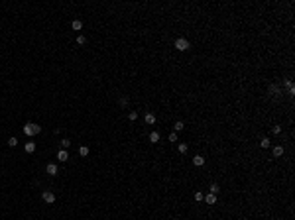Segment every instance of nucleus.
<instances>
[{
	"instance_id": "obj_25",
	"label": "nucleus",
	"mask_w": 295,
	"mask_h": 220,
	"mask_svg": "<svg viewBox=\"0 0 295 220\" xmlns=\"http://www.w3.org/2000/svg\"><path fill=\"white\" fill-rule=\"evenodd\" d=\"M167 140H169V142H177V132H171Z\"/></svg>"
},
{
	"instance_id": "obj_1",
	"label": "nucleus",
	"mask_w": 295,
	"mask_h": 220,
	"mask_svg": "<svg viewBox=\"0 0 295 220\" xmlns=\"http://www.w3.org/2000/svg\"><path fill=\"white\" fill-rule=\"evenodd\" d=\"M39 132H41V126H38V124H33V122H28V124H24V134H26L28 138H33V136H38Z\"/></svg>"
},
{
	"instance_id": "obj_18",
	"label": "nucleus",
	"mask_w": 295,
	"mask_h": 220,
	"mask_svg": "<svg viewBox=\"0 0 295 220\" xmlns=\"http://www.w3.org/2000/svg\"><path fill=\"white\" fill-rule=\"evenodd\" d=\"M8 145H10V148H16V145H18V138H16V136L8 138Z\"/></svg>"
},
{
	"instance_id": "obj_7",
	"label": "nucleus",
	"mask_w": 295,
	"mask_h": 220,
	"mask_svg": "<svg viewBox=\"0 0 295 220\" xmlns=\"http://www.w3.org/2000/svg\"><path fill=\"white\" fill-rule=\"evenodd\" d=\"M144 122L148 124V126H151V124H156V116H154L151 112H148V114L144 116Z\"/></svg>"
},
{
	"instance_id": "obj_20",
	"label": "nucleus",
	"mask_w": 295,
	"mask_h": 220,
	"mask_svg": "<svg viewBox=\"0 0 295 220\" xmlns=\"http://www.w3.org/2000/svg\"><path fill=\"white\" fill-rule=\"evenodd\" d=\"M128 102H130V98H128V97H120V98H118V104H120V106H128Z\"/></svg>"
},
{
	"instance_id": "obj_6",
	"label": "nucleus",
	"mask_w": 295,
	"mask_h": 220,
	"mask_svg": "<svg viewBox=\"0 0 295 220\" xmlns=\"http://www.w3.org/2000/svg\"><path fill=\"white\" fill-rule=\"evenodd\" d=\"M193 165H195V167H203L205 165V157L203 155H195L193 157Z\"/></svg>"
},
{
	"instance_id": "obj_2",
	"label": "nucleus",
	"mask_w": 295,
	"mask_h": 220,
	"mask_svg": "<svg viewBox=\"0 0 295 220\" xmlns=\"http://www.w3.org/2000/svg\"><path fill=\"white\" fill-rule=\"evenodd\" d=\"M173 47H175L177 51H187V49L191 47V43H189L187 38H177L175 41H173Z\"/></svg>"
},
{
	"instance_id": "obj_13",
	"label": "nucleus",
	"mask_w": 295,
	"mask_h": 220,
	"mask_svg": "<svg viewBox=\"0 0 295 220\" xmlns=\"http://www.w3.org/2000/svg\"><path fill=\"white\" fill-rule=\"evenodd\" d=\"M159 138H161V136H159V132H151V134H150V142L151 143H157V142H159Z\"/></svg>"
},
{
	"instance_id": "obj_10",
	"label": "nucleus",
	"mask_w": 295,
	"mask_h": 220,
	"mask_svg": "<svg viewBox=\"0 0 295 220\" xmlns=\"http://www.w3.org/2000/svg\"><path fill=\"white\" fill-rule=\"evenodd\" d=\"M203 201L205 202H207V204H215V202H216V194H205V199H203Z\"/></svg>"
},
{
	"instance_id": "obj_14",
	"label": "nucleus",
	"mask_w": 295,
	"mask_h": 220,
	"mask_svg": "<svg viewBox=\"0 0 295 220\" xmlns=\"http://www.w3.org/2000/svg\"><path fill=\"white\" fill-rule=\"evenodd\" d=\"M75 41H77V45H85V43H87V38L83 35V33H77V39H75Z\"/></svg>"
},
{
	"instance_id": "obj_24",
	"label": "nucleus",
	"mask_w": 295,
	"mask_h": 220,
	"mask_svg": "<svg viewBox=\"0 0 295 220\" xmlns=\"http://www.w3.org/2000/svg\"><path fill=\"white\" fill-rule=\"evenodd\" d=\"M69 145H71V140H67V138H63V140H61V149H67Z\"/></svg>"
},
{
	"instance_id": "obj_4",
	"label": "nucleus",
	"mask_w": 295,
	"mask_h": 220,
	"mask_svg": "<svg viewBox=\"0 0 295 220\" xmlns=\"http://www.w3.org/2000/svg\"><path fill=\"white\" fill-rule=\"evenodd\" d=\"M45 173L51 175V177H55V175L59 173V167L55 165V163H47V165H45Z\"/></svg>"
},
{
	"instance_id": "obj_12",
	"label": "nucleus",
	"mask_w": 295,
	"mask_h": 220,
	"mask_svg": "<svg viewBox=\"0 0 295 220\" xmlns=\"http://www.w3.org/2000/svg\"><path fill=\"white\" fill-rule=\"evenodd\" d=\"M209 189H210V194H218L220 193V185H218V183H213Z\"/></svg>"
},
{
	"instance_id": "obj_3",
	"label": "nucleus",
	"mask_w": 295,
	"mask_h": 220,
	"mask_svg": "<svg viewBox=\"0 0 295 220\" xmlns=\"http://www.w3.org/2000/svg\"><path fill=\"white\" fill-rule=\"evenodd\" d=\"M41 199H43V202H47V204H53V202H55V194H53L51 191H43V193H41Z\"/></svg>"
},
{
	"instance_id": "obj_21",
	"label": "nucleus",
	"mask_w": 295,
	"mask_h": 220,
	"mask_svg": "<svg viewBox=\"0 0 295 220\" xmlns=\"http://www.w3.org/2000/svg\"><path fill=\"white\" fill-rule=\"evenodd\" d=\"M193 199H195L197 202H201V201H203V199H205V193H201V191H197V193L193 194Z\"/></svg>"
},
{
	"instance_id": "obj_19",
	"label": "nucleus",
	"mask_w": 295,
	"mask_h": 220,
	"mask_svg": "<svg viewBox=\"0 0 295 220\" xmlns=\"http://www.w3.org/2000/svg\"><path fill=\"white\" fill-rule=\"evenodd\" d=\"M79 155L87 157V155H89V148H87V145H81V148H79Z\"/></svg>"
},
{
	"instance_id": "obj_5",
	"label": "nucleus",
	"mask_w": 295,
	"mask_h": 220,
	"mask_svg": "<svg viewBox=\"0 0 295 220\" xmlns=\"http://www.w3.org/2000/svg\"><path fill=\"white\" fill-rule=\"evenodd\" d=\"M67 159H69V151H67V149H59V151H57V161L65 163Z\"/></svg>"
},
{
	"instance_id": "obj_16",
	"label": "nucleus",
	"mask_w": 295,
	"mask_h": 220,
	"mask_svg": "<svg viewBox=\"0 0 295 220\" xmlns=\"http://www.w3.org/2000/svg\"><path fill=\"white\" fill-rule=\"evenodd\" d=\"M173 128H175V132H181V130H185V122H181V120H177V122L173 124Z\"/></svg>"
},
{
	"instance_id": "obj_26",
	"label": "nucleus",
	"mask_w": 295,
	"mask_h": 220,
	"mask_svg": "<svg viewBox=\"0 0 295 220\" xmlns=\"http://www.w3.org/2000/svg\"><path fill=\"white\" fill-rule=\"evenodd\" d=\"M272 132H274V134H281V126H274Z\"/></svg>"
},
{
	"instance_id": "obj_22",
	"label": "nucleus",
	"mask_w": 295,
	"mask_h": 220,
	"mask_svg": "<svg viewBox=\"0 0 295 220\" xmlns=\"http://www.w3.org/2000/svg\"><path fill=\"white\" fill-rule=\"evenodd\" d=\"M128 120H130V122L138 120V112H136V110H130V112H128Z\"/></svg>"
},
{
	"instance_id": "obj_23",
	"label": "nucleus",
	"mask_w": 295,
	"mask_h": 220,
	"mask_svg": "<svg viewBox=\"0 0 295 220\" xmlns=\"http://www.w3.org/2000/svg\"><path fill=\"white\" fill-rule=\"evenodd\" d=\"M260 148H264V149L269 148V140L268 138H262V140H260Z\"/></svg>"
},
{
	"instance_id": "obj_15",
	"label": "nucleus",
	"mask_w": 295,
	"mask_h": 220,
	"mask_svg": "<svg viewBox=\"0 0 295 220\" xmlns=\"http://www.w3.org/2000/svg\"><path fill=\"white\" fill-rule=\"evenodd\" d=\"M268 92H269V94H279V87H277V84H269Z\"/></svg>"
},
{
	"instance_id": "obj_9",
	"label": "nucleus",
	"mask_w": 295,
	"mask_h": 220,
	"mask_svg": "<svg viewBox=\"0 0 295 220\" xmlns=\"http://www.w3.org/2000/svg\"><path fill=\"white\" fill-rule=\"evenodd\" d=\"M24 149H26V153H33L36 151V142H26Z\"/></svg>"
},
{
	"instance_id": "obj_8",
	"label": "nucleus",
	"mask_w": 295,
	"mask_h": 220,
	"mask_svg": "<svg viewBox=\"0 0 295 220\" xmlns=\"http://www.w3.org/2000/svg\"><path fill=\"white\" fill-rule=\"evenodd\" d=\"M71 28L75 30V32H81V30H83V22H81V20H73V22H71Z\"/></svg>"
},
{
	"instance_id": "obj_17",
	"label": "nucleus",
	"mask_w": 295,
	"mask_h": 220,
	"mask_svg": "<svg viewBox=\"0 0 295 220\" xmlns=\"http://www.w3.org/2000/svg\"><path fill=\"white\" fill-rule=\"evenodd\" d=\"M177 149H179V153H187V151H189V145H187V143H179V145H177Z\"/></svg>"
},
{
	"instance_id": "obj_11",
	"label": "nucleus",
	"mask_w": 295,
	"mask_h": 220,
	"mask_svg": "<svg viewBox=\"0 0 295 220\" xmlns=\"http://www.w3.org/2000/svg\"><path fill=\"white\" fill-rule=\"evenodd\" d=\"M272 153H274V157H281L283 155V145H275V148L272 149Z\"/></svg>"
}]
</instances>
